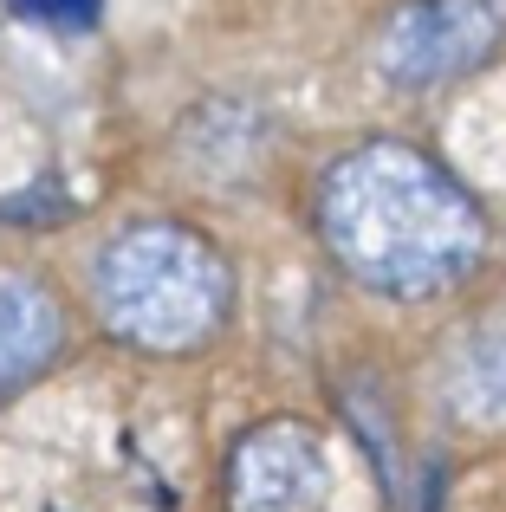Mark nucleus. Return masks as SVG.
Segmentation results:
<instances>
[{"instance_id":"f257e3e1","label":"nucleus","mask_w":506,"mask_h":512,"mask_svg":"<svg viewBox=\"0 0 506 512\" xmlns=\"http://www.w3.org/2000/svg\"><path fill=\"white\" fill-rule=\"evenodd\" d=\"M318 234L357 286L390 299L455 286L487 247L474 195L409 143H364L338 156L318 188Z\"/></svg>"},{"instance_id":"f03ea898","label":"nucleus","mask_w":506,"mask_h":512,"mask_svg":"<svg viewBox=\"0 0 506 512\" xmlns=\"http://www.w3.org/2000/svg\"><path fill=\"white\" fill-rule=\"evenodd\" d=\"M91 292L104 331L156 357L202 350L234 305L228 260L182 221H137L111 234L91 266Z\"/></svg>"},{"instance_id":"7ed1b4c3","label":"nucleus","mask_w":506,"mask_h":512,"mask_svg":"<svg viewBox=\"0 0 506 512\" xmlns=\"http://www.w3.org/2000/svg\"><path fill=\"white\" fill-rule=\"evenodd\" d=\"M506 39L500 0H416L383 33V72L396 85H442L461 78Z\"/></svg>"},{"instance_id":"20e7f679","label":"nucleus","mask_w":506,"mask_h":512,"mask_svg":"<svg viewBox=\"0 0 506 512\" xmlns=\"http://www.w3.org/2000/svg\"><path fill=\"white\" fill-rule=\"evenodd\" d=\"M221 487L228 512H325V448L305 422H266L234 441Z\"/></svg>"},{"instance_id":"39448f33","label":"nucleus","mask_w":506,"mask_h":512,"mask_svg":"<svg viewBox=\"0 0 506 512\" xmlns=\"http://www.w3.org/2000/svg\"><path fill=\"white\" fill-rule=\"evenodd\" d=\"M65 350V305L26 266H0V402L33 389Z\"/></svg>"},{"instance_id":"423d86ee","label":"nucleus","mask_w":506,"mask_h":512,"mask_svg":"<svg viewBox=\"0 0 506 512\" xmlns=\"http://www.w3.org/2000/svg\"><path fill=\"white\" fill-rule=\"evenodd\" d=\"M448 396H455L461 422L506 428V325H487L468 338V350L455 357V376H448Z\"/></svg>"},{"instance_id":"0eeeda50","label":"nucleus","mask_w":506,"mask_h":512,"mask_svg":"<svg viewBox=\"0 0 506 512\" xmlns=\"http://www.w3.org/2000/svg\"><path fill=\"white\" fill-rule=\"evenodd\" d=\"M26 20H46V26H91L98 20V0H13Z\"/></svg>"}]
</instances>
